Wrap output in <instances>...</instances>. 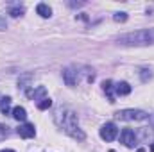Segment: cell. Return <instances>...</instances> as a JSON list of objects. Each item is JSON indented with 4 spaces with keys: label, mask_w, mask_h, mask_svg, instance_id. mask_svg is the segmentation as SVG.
<instances>
[{
    "label": "cell",
    "mask_w": 154,
    "mask_h": 152,
    "mask_svg": "<svg viewBox=\"0 0 154 152\" xmlns=\"http://www.w3.org/2000/svg\"><path fill=\"white\" fill-rule=\"evenodd\" d=\"M9 14H11L13 18H18V16L23 14V7H20V5H18V7H11V9H9Z\"/></svg>",
    "instance_id": "9a60e30c"
},
{
    "label": "cell",
    "mask_w": 154,
    "mask_h": 152,
    "mask_svg": "<svg viewBox=\"0 0 154 152\" xmlns=\"http://www.w3.org/2000/svg\"><path fill=\"white\" fill-rule=\"evenodd\" d=\"M120 143H124L125 147H134L136 145V134L133 129H124L120 132Z\"/></svg>",
    "instance_id": "8992f818"
},
{
    "label": "cell",
    "mask_w": 154,
    "mask_h": 152,
    "mask_svg": "<svg viewBox=\"0 0 154 152\" xmlns=\"http://www.w3.org/2000/svg\"><path fill=\"white\" fill-rule=\"evenodd\" d=\"M0 152H14V150H9V149H5V150H0Z\"/></svg>",
    "instance_id": "d6986e66"
},
{
    "label": "cell",
    "mask_w": 154,
    "mask_h": 152,
    "mask_svg": "<svg viewBox=\"0 0 154 152\" xmlns=\"http://www.w3.org/2000/svg\"><path fill=\"white\" fill-rule=\"evenodd\" d=\"M9 111H11V97H2L0 99V113L9 114Z\"/></svg>",
    "instance_id": "7c38bea8"
},
{
    "label": "cell",
    "mask_w": 154,
    "mask_h": 152,
    "mask_svg": "<svg viewBox=\"0 0 154 152\" xmlns=\"http://www.w3.org/2000/svg\"><path fill=\"white\" fill-rule=\"evenodd\" d=\"M113 20H115V22H120V23L125 22V20H127V13H116L115 16H113Z\"/></svg>",
    "instance_id": "e0dca14e"
},
{
    "label": "cell",
    "mask_w": 154,
    "mask_h": 152,
    "mask_svg": "<svg viewBox=\"0 0 154 152\" xmlns=\"http://www.w3.org/2000/svg\"><path fill=\"white\" fill-rule=\"evenodd\" d=\"M151 152H154V143H152V145H151Z\"/></svg>",
    "instance_id": "ffe728a7"
},
{
    "label": "cell",
    "mask_w": 154,
    "mask_h": 152,
    "mask_svg": "<svg viewBox=\"0 0 154 152\" xmlns=\"http://www.w3.org/2000/svg\"><path fill=\"white\" fill-rule=\"evenodd\" d=\"M79 70H77L75 66H68V68H65L63 70V81H65V84L66 86H75L77 81H79Z\"/></svg>",
    "instance_id": "5b68a950"
},
{
    "label": "cell",
    "mask_w": 154,
    "mask_h": 152,
    "mask_svg": "<svg viewBox=\"0 0 154 152\" xmlns=\"http://www.w3.org/2000/svg\"><path fill=\"white\" fill-rule=\"evenodd\" d=\"M54 120H56V123L68 134V136H72L74 140H79V141H84V138H86V134L81 131V127H79V120H77V113L74 109H70V108H59L56 114H54Z\"/></svg>",
    "instance_id": "6da1fadb"
},
{
    "label": "cell",
    "mask_w": 154,
    "mask_h": 152,
    "mask_svg": "<svg viewBox=\"0 0 154 152\" xmlns=\"http://www.w3.org/2000/svg\"><path fill=\"white\" fill-rule=\"evenodd\" d=\"M16 132L20 134V138L29 140V138H34L36 129H34V125H32V123H23V125H20V127H18V131H16Z\"/></svg>",
    "instance_id": "52a82bcc"
},
{
    "label": "cell",
    "mask_w": 154,
    "mask_h": 152,
    "mask_svg": "<svg viewBox=\"0 0 154 152\" xmlns=\"http://www.w3.org/2000/svg\"><path fill=\"white\" fill-rule=\"evenodd\" d=\"M102 90H104V93L108 95L109 102H115V95H113L115 86H113V82H111V81H104V82H102Z\"/></svg>",
    "instance_id": "30bf717a"
},
{
    "label": "cell",
    "mask_w": 154,
    "mask_h": 152,
    "mask_svg": "<svg viewBox=\"0 0 154 152\" xmlns=\"http://www.w3.org/2000/svg\"><path fill=\"white\" fill-rule=\"evenodd\" d=\"M25 93H27V97L32 99V100H43V99H47V97H45V95H47L45 86H38L36 90H27Z\"/></svg>",
    "instance_id": "ba28073f"
},
{
    "label": "cell",
    "mask_w": 154,
    "mask_h": 152,
    "mask_svg": "<svg viewBox=\"0 0 154 152\" xmlns=\"http://www.w3.org/2000/svg\"><path fill=\"white\" fill-rule=\"evenodd\" d=\"M50 106H52V100H50L48 97H47V99H43V100H39V102H38V109H39V111H45V109H48Z\"/></svg>",
    "instance_id": "5bb4252c"
},
{
    "label": "cell",
    "mask_w": 154,
    "mask_h": 152,
    "mask_svg": "<svg viewBox=\"0 0 154 152\" xmlns=\"http://www.w3.org/2000/svg\"><path fill=\"white\" fill-rule=\"evenodd\" d=\"M9 136V127L7 125H4V123H0V141L2 140H5Z\"/></svg>",
    "instance_id": "2e32d148"
},
{
    "label": "cell",
    "mask_w": 154,
    "mask_h": 152,
    "mask_svg": "<svg viewBox=\"0 0 154 152\" xmlns=\"http://www.w3.org/2000/svg\"><path fill=\"white\" fill-rule=\"evenodd\" d=\"M115 116L124 122H142L149 118V114L142 109H122V111H116Z\"/></svg>",
    "instance_id": "3957f363"
},
{
    "label": "cell",
    "mask_w": 154,
    "mask_h": 152,
    "mask_svg": "<svg viewBox=\"0 0 154 152\" xmlns=\"http://www.w3.org/2000/svg\"><path fill=\"white\" fill-rule=\"evenodd\" d=\"M13 118H14V120H18V122H23V120L27 118V111H25V108L16 106V108L13 109Z\"/></svg>",
    "instance_id": "4fadbf2b"
},
{
    "label": "cell",
    "mask_w": 154,
    "mask_h": 152,
    "mask_svg": "<svg viewBox=\"0 0 154 152\" xmlns=\"http://www.w3.org/2000/svg\"><path fill=\"white\" fill-rule=\"evenodd\" d=\"M36 13H38L41 18H50V16H52V9H50L47 4H38V5H36Z\"/></svg>",
    "instance_id": "8fae6325"
},
{
    "label": "cell",
    "mask_w": 154,
    "mask_h": 152,
    "mask_svg": "<svg viewBox=\"0 0 154 152\" xmlns=\"http://www.w3.org/2000/svg\"><path fill=\"white\" fill-rule=\"evenodd\" d=\"M115 91H116V95H120V97L129 95V93H131V86H129V82L122 81V82H118V84L115 86Z\"/></svg>",
    "instance_id": "9c48e42d"
},
{
    "label": "cell",
    "mask_w": 154,
    "mask_h": 152,
    "mask_svg": "<svg viewBox=\"0 0 154 152\" xmlns=\"http://www.w3.org/2000/svg\"><path fill=\"white\" fill-rule=\"evenodd\" d=\"M0 29H5V20L0 16Z\"/></svg>",
    "instance_id": "ac0fdd59"
},
{
    "label": "cell",
    "mask_w": 154,
    "mask_h": 152,
    "mask_svg": "<svg viewBox=\"0 0 154 152\" xmlns=\"http://www.w3.org/2000/svg\"><path fill=\"white\" fill-rule=\"evenodd\" d=\"M118 43L124 47H145V45H154V29H142L134 32L122 34L118 38Z\"/></svg>",
    "instance_id": "7a4b0ae2"
},
{
    "label": "cell",
    "mask_w": 154,
    "mask_h": 152,
    "mask_svg": "<svg viewBox=\"0 0 154 152\" xmlns=\"http://www.w3.org/2000/svg\"><path fill=\"white\" fill-rule=\"evenodd\" d=\"M116 136H118V127H116L113 122H108L100 127V138L106 140V141H113Z\"/></svg>",
    "instance_id": "277c9868"
}]
</instances>
